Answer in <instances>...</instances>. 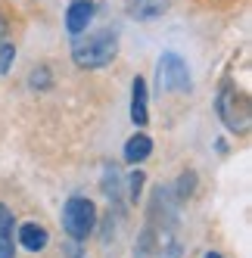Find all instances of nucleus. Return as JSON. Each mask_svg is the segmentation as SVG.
I'll return each instance as SVG.
<instances>
[{
	"instance_id": "423d86ee",
	"label": "nucleus",
	"mask_w": 252,
	"mask_h": 258,
	"mask_svg": "<svg viewBox=\"0 0 252 258\" xmlns=\"http://www.w3.org/2000/svg\"><path fill=\"white\" fill-rule=\"evenodd\" d=\"M134 90H131V121L137 124V127H143L147 124V118H150V100H147V81L143 78H134V84H131Z\"/></svg>"
},
{
	"instance_id": "4468645a",
	"label": "nucleus",
	"mask_w": 252,
	"mask_h": 258,
	"mask_svg": "<svg viewBox=\"0 0 252 258\" xmlns=\"http://www.w3.org/2000/svg\"><path fill=\"white\" fill-rule=\"evenodd\" d=\"M128 183H131V199L137 202V196H140V187H143V171H134Z\"/></svg>"
},
{
	"instance_id": "0eeeda50",
	"label": "nucleus",
	"mask_w": 252,
	"mask_h": 258,
	"mask_svg": "<svg viewBox=\"0 0 252 258\" xmlns=\"http://www.w3.org/2000/svg\"><path fill=\"white\" fill-rule=\"evenodd\" d=\"M16 236H19L22 249H28V252H44V249H47V243H50V233H47L41 224H34V221L22 224Z\"/></svg>"
},
{
	"instance_id": "9d476101",
	"label": "nucleus",
	"mask_w": 252,
	"mask_h": 258,
	"mask_svg": "<svg viewBox=\"0 0 252 258\" xmlns=\"http://www.w3.org/2000/svg\"><path fill=\"white\" fill-rule=\"evenodd\" d=\"M13 59H16V47L13 44H0V75H7V72H10Z\"/></svg>"
},
{
	"instance_id": "1a4fd4ad",
	"label": "nucleus",
	"mask_w": 252,
	"mask_h": 258,
	"mask_svg": "<svg viewBox=\"0 0 252 258\" xmlns=\"http://www.w3.org/2000/svg\"><path fill=\"white\" fill-rule=\"evenodd\" d=\"M150 153H153V140L147 134H137V137H131L128 143H124V162H131V165L143 162Z\"/></svg>"
},
{
	"instance_id": "7ed1b4c3",
	"label": "nucleus",
	"mask_w": 252,
	"mask_h": 258,
	"mask_svg": "<svg viewBox=\"0 0 252 258\" xmlns=\"http://www.w3.org/2000/svg\"><path fill=\"white\" fill-rule=\"evenodd\" d=\"M218 115H221L227 131L243 134L249 127V100H246V94H240L233 84H224L221 94H218Z\"/></svg>"
},
{
	"instance_id": "2eb2a0df",
	"label": "nucleus",
	"mask_w": 252,
	"mask_h": 258,
	"mask_svg": "<svg viewBox=\"0 0 252 258\" xmlns=\"http://www.w3.org/2000/svg\"><path fill=\"white\" fill-rule=\"evenodd\" d=\"M206 258H224V255H218V252H206Z\"/></svg>"
},
{
	"instance_id": "6e6552de",
	"label": "nucleus",
	"mask_w": 252,
	"mask_h": 258,
	"mask_svg": "<svg viewBox=\"0 0 252 258\" xmlns=\"http://www.w3.org/2000/svg\"><path fill=\"white\" fill-rule=\"evenodd\" d=\"M168 10V0H128V16L137 22H150Z\"/></svg>"
},
{
	"instance_id": "f8f14e48",
	"label": "nucleus",
	"mask_w": 252,
	"mask_h": 258,
	"mask_svg": "<svg viewBox=\"0 0 252 258\" xmlns=\"http://www.w3.org/2000/svg\"><path fill=\"white\" fill-rule=\"evenodd\" d=\"M38 84H41V90H44V87H50V72H47V69L31 72V87H38Z\"/></svg>"
},
{
	"instance_id": "9b49d317",
	"label": "nucleus",
	"mask_w": 252,
	"mask_h": 258,
	"mask_svg": "<svg viewBox=\"0 0 252 258\" xmlns=\"http://www.w3.org/2000/svg\"><path fill=\"white\" fill-rule=\"evenodd\" d=\"M193 183H196V174H181V180H177V199H187L193 193Z\"/></svg>"
},
{
	"instance_id": "20e7f679",
	"label": "nucleus",
	"mask_w": 252,
	"mask_h": 258,
	"mask_svg": "<svg viewBox=\"0 0 252 258\" xmlns=\"http://www.w3.org/2000/svg\"><path fill=\"white\" fill-rule=\"evenodd\" d=\"M159 84L171 94H190V69L177 53H162L159 59Z\"/></svg>"
},
{
	"instance_id": "f03ea898",
	"label": "nucleus",
	"mask_w": 252,
	"mask_h": 258,
	"mask_svg": "<svg viewBox=\"0 0 252 258\" xmlns=\"http://www.w3.org/2000/svg\"><path fill=\"white\" fill-rule=\"evenodd\" d=\"M94 227H97V209H94V202L87 199V196L66 199V206H62V230L75 239V243H84V239L94 233Z\"/></svg>"
},
{
	"instance_id": "ddd939ff",
	"label": "nucleus",
	"mask_w": 252,
	"mask_h": 258,
	"mask_svg": "<svg viewBox=\"0 0 252 258\" xmlns=\"http://www.w3.org/2000/svg\"><path fill=\"white\" fill-rule=\"evenodd\" d=\"M13 255H16V249H13V236L0 233V258H13Z\"/></svg>"
},
{
	"instance_id": "39448f33",
	"label": "nucleus",
	"mask_w": 252,
	"mask_h": 258,
	"mask_svg": "<svg viewBox=\"0 0 252 258\" xmlns=\"http://www.w3.org/2000/svg\"><path fill=\"white\" fill-rule=\"evenodd\" d=\"M94 19V4L91 0H75V4H69V13H66V31L72 38H78V34L87 31Z\"/></svg>"
},
{
	"instance_id": "f257e3e1",
	"label": "nucleus",
	"mask_w": 252,
	"mask_h": 258,
	"mask_svg": "<svg viewBox=\"0 0 252 258\" xmlns=\"http://www.w3.org/2000/svg\"><path fill=\"white\" fill-rule=\"evenodd\" d=\"M115 53H118V38L109 28H103L97 34H87V38L78 34L75 44H72V59L81 69H103L115 59Z\"/></svg>"
}]
</instances>
